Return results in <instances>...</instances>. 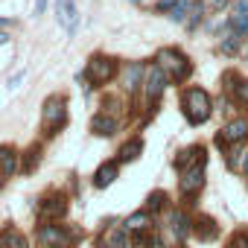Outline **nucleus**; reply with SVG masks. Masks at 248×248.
<instances>
[{
	"mask_svg": "<svg viewBox=\"0 0 248 248\" xmlns=\"http://www.w3.org/2000/svg\"><path fill=\"white\" fill-rule=\"evenodd\" d=\"M135 248H149V239H146L143 233H138V236H135Z\"/></svg>",
	"mask_w": 248,
	"mask_h": 248,
	"instance_id": "c85d7f7f",
	"label": "nucleus"
},
{
	"mask_svg": "<svg viewBox=\"0 0 248 248\" xmlns=\"http://www.w3.org/2000/svg\"><path fill=\"white\" fill-rule=\"evenodd\" d=\"M41 120H44V132L53 135V132L62 126V123H64V99H62V96H50V99L44 102Z\"/></svg>",
	"mask_w": 248,
	"mask_h": 248,
	"instance_id": "39448f33",
	"label": "nucleus"
},
{
	"mask_svg": "<svg viewBox=\"0 0 248 248\" xmlns=\"http://www.w3.org/2000/svg\"><path fill=\"white\" fill-rule=\"evenodd\" d=\"M248 138V120H231L228 126L222 129V135L216 138V143L222 146V143H239V140H245Z\"/></svg>",
	"mask_w": 248,
	"mask_h": 248,
	"instance_id": "0eeeda50",
	"label": "nucleus"
},
{
	"mask_svg": "<svg viewBox=\"0 0 248 248\" xmlns=\"http://www.w3.org/2000/svg\"><path fill=\"white\" fill-rule=\"evenodd\" d=\"M175 3H178V0H161L158 9H170V6H175Z\"/></svg>",
	"mask_w": 248,
	"mask_h": 248,
	"instance_id": "7c9ffc66",
	"label": "nucleus"
},
{
	"mask_svg": "<svg viewBox=\"0 0 248 248\" xmlns=\"http://www.w3.org/2000/svg\"><path fill=\"white\" fill-rule=\"evenodd\" d=\"M167 82H170V76H167V73H164L158 64L146 70L143 88H146V96H149V102H158V99H161V93L167 91Z\"/></svg>",
	"mask_w": 248,
	"mask_h": 248,
	"instance_id": "423d86ee",
	"label": "nucleus"
},
{
	"mask_svg": "<svg viewBox=\"0 0 248 248\" xmlns=\"http://www.w3.org/2000/svg\"><path fill=\"white\" fill-rule=\"evenodd\" d=\"M140 152H143V140L135 138V140H129L120 149V161H135V158H140Z\"/></svg>",
	"mask_w": 248,
	"mask_h": 248,
	"instance_id": "a211bd4d",
	"label": "nucleus"
},
{
	"mask_svg": "<svg viewBox=\"0 0 248 248\" xmlns=\"http://www.w3.org/2000/svg\"><path fill=\"white\" fill-rule=\"evenodd\" d=\"M114 178H117V164L111 161V164H102V167L96 170V178H93V184H96V187H108Z\"/></svg>",
	"mask_w": 248,
	"mask_h": 248,
	"instance_id": "f3484780",
	"label": "nucleus"
},
{
	"mask_svg": "<svg viewBox=\"0 0 248 248\" xmlns=\"http://www.w3.org/2000/svg\"><path fill=\"white\" fill-rule=\"evenodd\" d=\"M149 225V216L146 213H135V216H129V222H126V228H132V231H143Z\"/></svg>",
	"mask_w": 248,
	"mask_h": 248,
	"instance_id": "412c9836",
	"label": "nucleus"
},
{
	"mask_svg": "<svg viewBox=\"0 0 248 248\" xmlns=\"http://www.w3.org/2000/svg\"><path fill=\"white\" fill-rule=\"evenodd\" d=\"M181 111H184V117L193 123V126L207 123V117H210V96H207V91H202V88L184 91V96H181Z\"/></svg>",
	"mask_w": 248,
	"mask_h": 248,
	"instance_id": "f257e3e1",
	"label": "nucleus"
},
{
	"mask_svg": "<svg viewBox=\"0 0 248 248\" xmlns=\"http://www.w3.org/2000/svg\"><path fill=\"white\" fill-rule=\"evenodd\" d=\"M231 248H248V233H245V231H239V233L231 239Z\"/></svg>",
	"mask_w": 248,
	"mask_h": 248,
	"instance_id": "a878e982",
	"label": "nucleus"
},
{
	"mask_svg": "<svg viewBox=\"0 0 248 248\" xmlns=\"http://www.w3.org/2000/svg\"><path fill=\"white\" fill-rule=\"evenodd\" d=\"M225 3H228V0H213V6H216V9H222Z\"/></svg>",
	"mask_w": 248,
	"mask_h": 248,
	"instance_id": "2f4dec72",
	"label": "nucleus"
},
{
	"mask_svg": "<svg viewBox=\"0 0 248 248\" xmlns=\"http://www.w3.org/2000/svg\"><path fill=\"white\" fill-rule=\"evenodd\" d=\"M64 210H67L64 196H47V199H41V204H38L41 219H59V216H64Z\"/></svg>",
	"mask_w": 248,
	"mask_h": 248,
	"instance_id": "9d476101",
	"label": "nucleus"
},
{
	"mask_svg": "<svg viewBox=\"0 0 248 248\" xmlns=\"http://www.w3.org/2000/svg\"><path fill=\"white\" fill-rule=\"evenodd\" d=\"M38 158H41V149H38V146H32V149L27 152V164H24V172H32V167L38 164Z\"/></svg>",
	"mask_w": 248,
	"mask_h": 248,
	"instance_id": "5701e85b",
	"label": "nucleus"
},
{
	"mask_svg": "<svg viewBox=\"0 0 248 248\" xmlns=\"http://www.w3.org/2000/svg\"><path fill=\"white\" fill-rule=\"evenodd\" d=\"M193 233H196L202 242H213V239L219 236V228H216V222H213L210 216H199V219L193 222Z\"/></svg>",
	"mask_w": 248,
	"mask_h": 248,
	"instance_id": "9b49d317",
	"label": "nucleus"
},
{
	"mask_svg": "<svg viewBox=\"0 0 248 248\" xmlns=\"http://www.w3.org/2000/svg\"><path fill=\"white\" fill-rule=\"evenodd\" d=\"M236 170H239V172H245V175H248V149H245V152H242V158H239V164H236Z\"/></svg>",
	"mask_w": 248,
	"mask_h": 248,
	"instance_id": "bb28decb",
	"label": "nucleus"
},
{
	"mask_svg": "<svg viewBox=\"0 0 248 248\" xmlns=\"http://www.w3.org/2000/svg\"><path fill=\"white\" fill-rule=\"evenodd\" d=\"M202 184H204L202 164H196V167L184 170V175H181V193H184V196H193V193H199V190H202Z\"/></svg>",
	"mask_w": 248,
	"mask_h": 248,
	"instance_id": "1a4fd4ad",
	"label": "nucleus"
},
{
	"mask_svg": "<svg viewBox=\"0 0 248 248\" xmlns=\"http://www.w3.org/2000/svg\"><path fill=\"white\" fill-rule=\"evenodd\" d=\"M56 12H59V24L67 30V32H76V24H79V9L73 0H56Z\"/></svg>",
	"mask_w": 248,
	"mask_h": 248,
	"instance_id": "6e6552de",
	"label": "nucleus"
},
{
	"mask_svg": "<svg viewBox=\"0 0 248 248\" xmlns=\"http://www.w3.org/2000/svg\"><path fill=\"white\" fill-rule=\"evenodd\" d=\"M140 82H143V64L140 62H132L129 70H126V76H123V88H126L129 93H135L140 88Z\"/></svg>",
	"mask_w": 248,
	"mask_h": 248,
	"instance_id": "ddd939ff",
	"label": "nucleus"
},
{
	"mask_svg": "<svg viewBox=\"0 0 248 248\" xmlns=\"http://www.w3.org/2000/svg\"><path fill=\"white\" fill-rule=\"evenodd\" d=\"M99 248H126V233H123V231H111L108 239H105Z\"/></svg>",
	"mask_w": 248,
	"mask_h": 248,
	"instance_id": "aec40b11",
	"label": "nucleus"
},
{
	"mask_svg": "<svg viewBox=\"0 0 248 248\" xmlns=\"http://www.w3.org/2000/svg\"><path fill=\"white\" fill-rule=\"evenodd\" d=\"M91 132L99 135V138H108V135L117 132V120H114V117H105V114H96V117L91 120Z\"/></svg>",
	"mask_w": 248,
	"mask_h": 248,
	"instance_id": "4468645a",
	"label": "nucleus"
},
{
	"mask_svg": "<svg viewBox=\"0 0 248 248\" xmlns=\"http://www.w3.org/2000/svg\"><path fill=\"white\" fill-rule=\"evenodd\" d=\"M18 170V155L12 146H0V175H12Z\"/></svg>",
	"mask_w": 248,
	"mask_h": 248,
	"instance_id": "2eb2a0df",
	"label": "nucleus"
},
{
	"mask_svg": "<svg viewBox=\"0 0 248 248\" xmlns=\"http://www.w3.org/2000/svg\"><path fill=\"white\" fill-rule=\"evenodd\" d=\"M231 27H233L236 32H248V15H239V12H233V18H231Z\"/></svg>",
	"mask_w": 248,
	"mask_h": 248,
	"instance_id": "b1692460",
	"label": "nucleus"
},
{
	"mask_svg": "<svg viewBox=\"0 0 248 248\" xmlns=\"http://www.w3.org/2000/svg\"><path fill=\"white\" fill-rule=\"evenodd\" d=\"M158 67H161L170 79H175V82H184V79L190 76V70H193V64L187 62V56L178 53V50H161V53H158Z\"/></svg>",
	"mask_w": 248,
	"mask_h": 248,
	"instance_id": "f03ea898",
	"label": "nucleus"
},
{
	"mask_svg": "<svg viewBox=\"0 0 248 248\" xmlns=\"http://www.w3.org/2000/svg\"><path fill=\"white\" fill-rule=\"evenodd\" d=\"M236 12H239V15H248V0H239V3H236Z\"/></svg>",
	"mask_w": 248,
	"mask_h": 248,
	"instance_id": "c756f323",
	"label": "nucleus"
},
{
	"mask_svg": "<svg viewBox=\"0 0 248 248\" xmlns=\"http://www.w3.org/2000/svg\"><path fill=\"white\" fill-rule=\"evenodd\" d=\"M231 88H233V93H236L239 102H248V79H239V82L231 85Z\"/></svg>",
	"mask_w": 248,
	"mask_h": 248,
	"instance_id": "393cba45",
	"label": "nucleus"
},
{
	"mask_svg": "<svg viewBox=\"0 0 248 248\" xmlns=\"http://www.w3.org/2000/svg\"><path fill=\"white\" fill-rule=\"evenodd\" d=\"M164 202H167V196H164V193H152V196L146 199V210H152V213H155V210H161V207H164Z\"/></svg>",
	"mask_w": 248,
	"mask_h": 248,
	"instance_id": "4be33fe9",
	"label": "nucleus"
},
{
	"mask_svg": "<svg viewBox=\"0 0 248 248\" xmlns=\"http://www.w3.org/2000/svg\"><path fill=\"white\" fill-rule=\"evenodd\" d=\"M196 164H204V149L202 146H190V149H184L178 158H175V167L184 172V170H190V167H196Z\"/></svg>",
	"mask_w": 248,
	"mask_h": 248,
	"instance_id": "f8f14e48",
	"label": "nucleus"
},
{
	"mask_svg": "<svg viewBox=\"0 0 248 248\" xmlns=\"http://www.w3.org/2000/svg\"><path fill=\"white\" fill-rule=\"evenodd\" d=\"M3 248H27V239L18 231H6L3 233Z\"/></svg>",
	"mask_w": 248,
	"mask_h": 248,
	"instance_id": "6ab92c4d",
	"label": "nucleus"
},
{
	"mask_svg": "<svg viewBox=\"0 0 248 248\" xmlns=\"http://www.w3.org/2000/svg\"><path fill=\"white\" fill-rule=\"evenodd\" d=\"M170 225H172V233H175V239H184L187 233H190V219H187V213H181V210H175L172 216H170Z\"/></svg>",
	"mask_w": 248,
	"mask_h": 248,
	"instance_id": "dca6fc26",
	"label": "nucleus"
},
{
	"mask_svg": "<svg viewBox=\"0 0 248 248\" xmlns=\"http://www.w3.org/2000/svg\"><path fill=\"white\" fill-rule=\"evenodd\" d=\"M114 73H117V62L108 59V56H93V59L88 62V70H85V76H88L93 85H105V82H111Z\"/></svg>",
	"mask_w": 248,
	"mask_h": 248,
	"instance_id": "7ed1b4c3",
	"label": "nucleus"
},
{
	"mask_svg": "<svg viewBox=\"0 0 248 248\" xmlns=\"http://www.w3.org/2000/svg\"><path fill=\"white\" fill-rule=\"evenodd\" d=\"M38 239H41L47 248H70L73 239H76V233L67 231L64 225H44V228L38 231Z\"/></svg>",
	"mask_w": 248,
	"mask_h": 248,
	"instance_id": "20e7f679",
	"label": "nucleus"
},
{
	"mask_svg": "<svg viewBox=\"0 0 248 248\" xmlns=\"http://www.w3.org/2000/svg\"><path fill=\"white\" fill-rule=\"evenodd\" d=\"M222 50H225V53H236V35H233V38H228V41L222 44Z\"/></svg>",
	"mask_w": 248,
	"mask_h": 248,
	"instance_id": "cd10ccee",
	"label": "nucleus"
}]
</instances>
